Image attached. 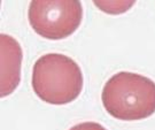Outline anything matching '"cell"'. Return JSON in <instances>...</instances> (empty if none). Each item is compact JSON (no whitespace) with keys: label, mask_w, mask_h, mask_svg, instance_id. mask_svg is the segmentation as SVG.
I'll use <instances>...</instances> for the list:
<instances>
[{"label":"cell","mask_w":155,"mask_h":130,"mask_svg":"<svg viewBox=\"0 0 155 130\" xmlns=\"http://www.w3.org/2000/svg\"><path fill=\"white\" fill-rule=\"evenodd\" d=\"M1 98L9 96L16 89L21 81L22 48L14 37L1 34Z\"/></svg>","instance_id":"277c9868"},{"label":"cell","mask_w":155,"mask_h":130,"mask_svg":"<svg viewBox=\"0 0 155 130\" xmlns=\"http://www.w3.org/2000/svg\"><path fill=\"white\" fill-rule=\"evenodd\" d=\"M28 20L40 37L64 39L81 25L83 6L78 0H33L29 6Z\"/></svg>","instance_id":"3957f363"},{"label":"cell","mask_w":155,"mask_h":130,"mask_svg":"<svg viewBox=\"0 0 155 130\" xmlns=\"http://www.w3.org/2000/svg\"><path fill=\"white\" fill-rule=\"evenodd\" d=\"M33 92L51 105H67L83 90L82 69L75 60L61 53L44 54L36 60L31 78Z\"/></svg>","instance_id":"7a4b0ae2"},{"label":"cell","mask_w":155,"mask_h":130,"mask_svg":"<svg viewBox=\"0 0 155 130\" xmlns=\"http://www.w3.org/2000/svg\"><path fill=\"white\" fill-rule=\"evenodd\" d=\"M106 112L122 121H139L155 113V82L140 74L120 72L106 82L101 93Z\"/></svg>","instance_id":"6da1fadb"},{"label":"cell","mask_w":155,"mask_h":130,"mask_svg":"<svg viewBox=\"0 0 155 130\" xmlns=\"http://www.w3.org/2000/svg\"><path fill=\"white\" fill-rule=\"evenodd\" d=\"M69 130H108L106 129L104 125H99L97 122H82V123H78V125L71 127Z\"/></svg>","instance_id":"8992f818"},{"label":"cell","mask_w":155,"mask_h":130,"mask_svg":"<svg viewBox=\"0 0 155 130\" xmlns=\"http://www.w3.org/2000/svg\"><path fill=\"white\" fill-rule=\"evenodd\" d=\"M94 5L107 14H121L130 9L134 1H94Z\"/></svg>","instance_id":"5b68a950"}]
</instances>
